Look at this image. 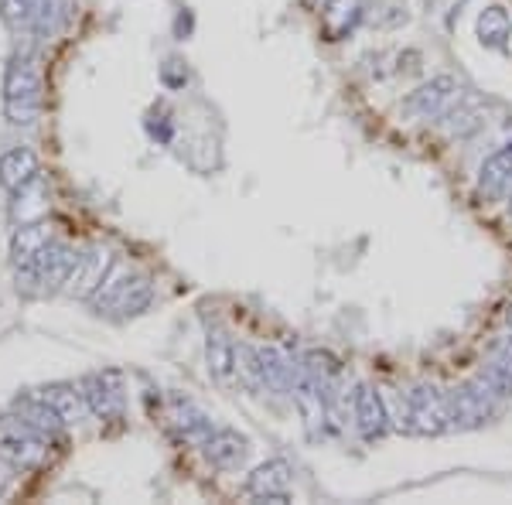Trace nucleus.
<instances>
[{
	"instance_id": "f257e3e1",
	"label": "nucleus",
	"mask_w": 512,
	"mask_h": 505,
	"mask_svg": "<svg viewBox=\"0 0 512 505\" xmlns=\"http://www.w3.org/2000/svg\"><path fill=\"white\" fill-rule=\"evenodd\" d=\"M45 110V89H41V69L35 55H11L4 69V117L14 127H35Z\"/></svg>"
},
{
	"instance_id": "f03ea898",
	"label": "nucleus",
	"mask_w": 512,
	"mask_h": 505,
	"mask_svg": "<svg viewBox=\"0 0 512 505\" xmlns=\"http://www.w3.org/2000/svg\"><path fill=\"white\" fill-rule=\"evenodd\" d=\"M154 280L144 277L137 270H120V273H110L103 280V287L89 297L93 301V311L99 318L106 321H130V318H140L147 308L154 304Z\"/></svg>"
},
{
	"instance_id": "7ed1b4c3",
	"label": "nucleus",
	"mask_w": 512,
	"mask_h": 505,
	"mask_svg": "<svg viewBox=\"0 0 512 505\" xmlns=\"http://www.w3.org/2000/svg\"><path fill=\"white\" fill-rule=\"evenodd\" d=\"M55 437L38 430L21 413H7L0 417V458L18 471H38L52 461Z\"/></svg>"
},
{
	"instance_id": "20e7f679",
	"label": "nucleus",
	"mask_w": 512,
	"mask_h": 505,
	"mask_svg": "<svg viewBox=\"0 0 512 505\" xmlns=\"http://www.w3.org/2000/svg\"><path fill=\"white\" fill-rule=\"evenodd\" d=\"M76 260H79L76 246L52 239L38 256H31L28 263H18V291L31 294V297L65 291L72 270H76Z\"/></svg>"
},
{
	"instance_id": "39448f33",
	"label": "nucleus",
	"mask_w": 512,
	"mask_h": 505,
	"mask_svg": "<svg viewBox=\"0 0 512 505\" xmlns=\"http://www.w3.org/2000/svg\"><path fill=\"white\" fill-rule=\"evenodd\" d=\"M403 430L420 437H437L451 427L448 420V393L437 386H414L403 393Z\"/></svg>"
},
{
	"instance_id": "423d86ee",
	"label": "nucleus",
	"mask_w": 512,
	"mask_h": 505,
	"mask_svg": "<svg viewBox=\"0 0 512 505\" xmlns=\"http://www.w3.org/2000/svg\"><path fill=\"white\" fill-rule=\"evenodd\" d=\"M239 362L243 369L250 372L260 386H267L270 393H291L294 379H297V369L277 345H243L239 349Z\"/></svg>"
},
{
	"instance_id": "0eeeda50",
	"label": "nucleus",
	"mask_w": 512,
	"mask_h": 505,
	"mask_svg": "<svg viewBox=\"0 0 512 505\" xmlns=\"http://www.w3.org/2000/svg\"><path fill=\"white\" fill-rule=\"evenodd\" d=\"M495 400H499V396H495L492 389L485 386L482 376L472 379V383H465V386H454L451 393H448V420H451V427H458V430L482 427L485 420L492 417Z\"/></svg>"
},
{
	"instance_id": "6e6552de",
	"label": "nucleus",
	"mask_w": 512,
	"mask_h": 505,
	"mask_svg": "<svg viewBox=\"0 0 512 505\" xmlns=\"http://www.w3.org/2000/svg\"><path fill=\"white\" fill-rule=\"evenodd\" d=\"M461 99V86L454 76H434L431 82H424V86H417L414 93L407 96V103H403V110L410 113V117L417 120H441L451 113V106Z\"/></svg>"
},
{
	"instance_id": "1a4fd4ad",
	"label": "nucleus",
	"mask_w": 512,
	"mask_h": 505,
	"mask_svg": "<svg viewBox=\"0 0 512 505\" xmlns=\"http://www.w3.org/2000/svg\"><path fill=\"white\" fill-rule=\"evenodd\" d=\"M4 21L21 35L48 38L62 14V0H4Z\"/></svg>"
},
{
	"instance_id": "9d476101",
	"label": "nucleus",
	"mask_w": 512,
	"mask_h": 505,
	"mask_svg": "<svg viewBox=\"0 0 512 505\" xmlns=\"http://www.w3.org/2000/svg\"><path fill=\"white\" fill-rule=\"evenodd\" d=\"M86 413L96 420H120L123 417V376L120 372H93L79 383Z\"/></svg>"
},
{
	"instance_id": "9b49d317",
	"label": "nucleus",
	"mask_w": 512,
	"mask_h": 505,
	"mask_svg": "<svg viewBox=\"0 0 512 505\" xmlns=\"http://www.w3.org/2000/svg\"><path fill=\"white\" fill-rule=\"evenodd\" d=\"M113 273V256L106 246H93V250L79 253L76 260V270H72L69 284H65V294L69 297H82V301H89L99 287H103V280Z\"/></svg>"
},
{
	"instance_id": "f8f14e48",
	"label": "nucleus",
	"mask_w": 512,
	"mask_h": 505,
	"mask_svg": "<svg viewBox=\"0 0 512 505\" xmlns=\"http://www.w3.org/2000/svg\"><path fill=\"white\" fill-rule=\"evenodd\" d=\"M352 417L366 441H379V437H386V430H390V410H386V400L379 396L376 386H366V383L355 386Z\"/></svg>"
},
{
	"instance_id": "ddd939ff",
	"label": "nucleus",
	"mask_w": 512,
	"mask_h": 505,
	"mask_svg": "<svg viewBox=\"0 0 512 505\" xmlns=\"http://www.w3.org/2000/svg\"><path fill=\"white\" fill-rule=\"evenodd\" d=\"M246 492L260 502H291V465L287 461H267L250 475Z\"/></svg>"
},
{
	"instance_id": "4468645a",
	"label": "nucleus",
	"mask_w": 512,
	"mask_h": 505,
	"mask_svg": "<svg viewBox=\"0 0 512 505\" xmlns=\"http://www.w3.org/2000/svg\"><path fill=\"white\" fill-rule=\"evenodd\" d=\"M205 362H209V376L216 383H233L239 372V349L219 325H209L205 331Z\"/></svg>"
},
{
	"instance_id": "2eb2a0df",
	"label": "nucleus",
	"mask_w": 512,
	"mask_h": 505,
	"mask_svg": "<svg viewBox=\"0 0 512 505\" xmlns=\"http://www.w3.org/2000/svg\"><path fill=\"white\" fill-rule=\"evenodd\" d=\"M168 417H171V427H175V434L181 441L188 444H202L205 437H209V430L216 427L212 424V417L198 407L195 400H188V396H171V407H168Z\"/></svg>"
},
{
	"instance_id": "dca6fc26",
	"label": "nucleus",
	"mask_w": 512,
	"mask_h": 505,
	"mask_svg": "<svg viewBox=\"0 0 512 505\" xmlns=\"http://www.w3.org/2000/svg\"><path fill=\"white\" fill-rule=\"evenodd\" d=\"M202 451L216 468H239L250 454V441L233 427H212L202 441Z\"/></svg>"
},
{
	"instance_id": "f3484780",
	"label": "nucleus",
	"mask_w": 512,
	"mask_h": 505,
	"mask_svg": "<svg viewBox=\"0 0 512 505\" xmlns=\"http://www.w3.org/2000/svg\"><path fill=\"white\" fill-rule=\"evenodd\" d=\"M366 0H328L321 7V28H325L328 41L349 38L362 21H366Z\"/></svg>"
},
{
	"instance_id": "a211bd4d",
	"label": "nucleus",
	"mask_w": 512,
	"mask_h": 505,
	"mask_svg": "<svg viewBox=\"0 0 512 505\" xmlns=\"http://www.w3.org/2000/svg\"><path fill=\"white\" fill-rule=\"evenodd\" d=\"M35 178H41V161L31 147H11V151L0 154V185L7 192H18Z\"/></svg>"
},
{
	"instance_id": "6ab92c4d",
	"label": "nucleus",
	"mask_w": 512,
	"mask_h": 505,
	"mask_svg": "<svg viewBox=\"0 0 512 505\" xmlns=\"http://www.w3.org/2000/svg\"><path fill=\"white\" fill-rule=\"evenodd\" d=\"M478 188L492 198H509L512 195V144L499 147L489 161L478 168Z\"/></svg>"
},
{
	"instance_id": "aec40b11",
	"label": "nucleus",
	"mask_w": 512,
	"mask_h": 505,
	"mask_svg": "<svg viewBox=\"0 0 512 505\" xmlns=\"http://www.w3.org/2000/svg\"><path fill=\"white\" fill-rule=\"evenodd\" d=\"M11 219H14V226H28V222L48 219V188H45V178L28 181V185L14 192Z\"/></svg>"
},
{
	"instance_id": "412c9836",
	"label": "nucleus",
	"mask_w": 512,
	"mask_h": 505,
	"mask_svg": "<svg viewBox=\"0 0 512 505\" xmlns=\"http://www.w3.org/2000/svg\"><path fill=\"white\" fill-rule=\"evenodd\" d=\"M38 396L48 403L55 413L62 417V424H76V420H82V413H86V403H82V393L79 386H69V383H52L45 389H38Z\"/></svg>"
},
{
	"instance_id": "4be33fe9",
	"label": "nucleus",
	"mask_w": 512,
	"mask_h": 505,
	"mask_svg": "<svg viewBox=\"0 0 512 505\" xmlns=\"http://www.w3.org/2000/svg\"><path fill=\"white\" fill-rule=\"evenodd\" d=\"M48 243H52V226H48V219L18 226V229H14V239H11L14 263H28L31 256H38Z\"/></svg>"
},
{
	"instance_id": "5701e85b",
	"label": "nucleus",
	"mask_w": 512,
	"mask_h": 505,
	"mask_svg": "<svg viewBox=\"0 0 512 505\" xmlns=\"http://www.w3.org/2000/svg\"><path fill=\"white\" fill-rule=\"evenodd\" d=\"M509 28H512L509 11H506V7H499V4H492V7H485V11L478 14L475 35H478V41H482L485 48H502V45H506Z\"/></svg>"
},
{
	"instance_id": "b1692460",
	"label": "nucleus",
	"mask_w": 512,
	"mask_h": 505,
	"mask_svg": "<svg viewBox=\"0 0 512 505\" xmlns=\"http://www.w3.org/2000/svg\"><path fill=\"white\" fill-rule=\"evenodd\" d=\"M14 475H18V468H11L4 458H0V499H4L7 492H11V485H14Z\"/></svg>"
},
{
	"instance_id": "393cba45",
	"label": "nucleus",
	"mask_w": 512,
	"mask_h": 505,
	"mask_svg": "<svg viewBox=\"0 0 512 505\" xmlns=\"http://www.w3.org/2000/svg\"><path fill=\"white\" fill-rule=\"evenodd\" d=\"M495 359H502V362H509V366H512V331L506 338H499V345H495Z\"/></svg>"
},
{
	"instance_id": "a878e982",
	"label": "nucleus",
	"mask_w": 512,
	"mask_h": 505,
	"mask_svg": "<svg viewBox=\"0 0 512 505\" xmlns=\"http://www.w3.org/2000/svg\"><path fill=\"white\" fill-rule=\"evenodd\" d=\"M502 48H506V55H512V28H509V35H506V45H502Z\"/></svg>"
},
{
	"instance_id": "bb28decb",
	"label": "nucleus",
	"mask_w": 512,
	"mask_h": 505,
	"mask_svg": "<svg viewBox=\"0 0 512 505\" xmlns=\"http://www.w3.org/2000/svg\"><path fill=\"white\" fill-rule=\"evenodd\" d=\"M506 321H509V328H512V304H509V311H506Z\"/></svg>"
},
{
	"instance_id": "cd10ccee",
	"label": "nucleus",
	"mask_w": 512,
	"mask_h": 505,
	"mask_svg": "<svg viewBox=\"0 0 512 505\" xmlns=\"http://www.w3.org/2000/svg\"><path fill=\"white\" fill-rule=\"evenodd\" d=\"M509 212H512V205H509Z\"/></svg>"
}]
</instances>
